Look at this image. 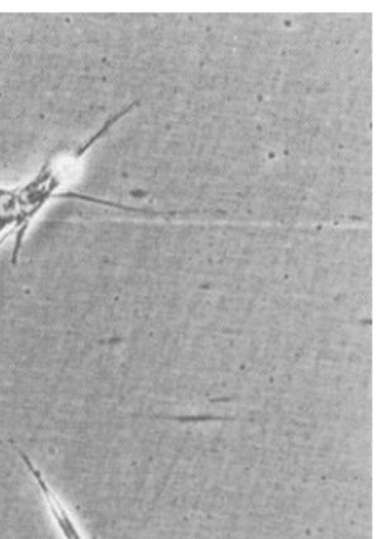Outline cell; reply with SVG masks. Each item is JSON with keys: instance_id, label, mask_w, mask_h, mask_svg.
Wrapping results in <instances>:
<instances>
[{"instance_id": "cell-1", "label": "cell", "mask_w": 383, "mask_h": 539, "mask_svg": "<svg viewBox=\"0 0 383 539\" xmlns=\"http://www.w3.org/2000/svg\"><path fill=\"white\" fill-rule=\"evenodd\" d=\"M106 135L107 128L103 127L80 143L54 152L36 174L22 185L0 187V250L12 237V265L19 260L33 223L54 200L76 199L93 203V197L65 192V188L76 177L83 158Z\"/></svg>"}, {"instance_id": "cell-2", "label": "cell", "mask_w": 383, "mask_h": 539, "mask_svg": "<svg viewBox=\"0 0 383 539\" xmlns=\"http://www.w3.org/2000/svg\"><path fill=\"white\" fill-rule=\"evenodd\" d=\"M15 450L19 454L20 461L27 467L28 474H31L36 488L39 489L42 498H43L44 504L47 505L49 515L51 516V520L56 524L57 532H59L62 539H87L85 534L79 527L77 521L71 515L68 507H66L60 497L57 496V493L53 490V488L50 486L47 478L42 474L39 467L35 466V463L19 447L15 446Z\"/></svg>"}, {"instance_id": "cell-3", "label": "cell", "mask_w": 383, "mask_h": 539, "mask_svg": "<svg viewBox=\"0 0 383 539\" xmlns=\"http://www.w3.org/2000/svg\"><path fill=\"white\" fill-rule=\"evenodd\" d=\"M130 111H131V108L126 107L122 112H118V114H115L114 116L111 117V119H108L106 120L105 124L103 125V127L107 128V133L110 132L112 127H114V125L116 123H118L119 120L122 119L125 115L128 114V112H130ZM91 204H99V206L110 207V208H112V206H114V204H112L111 202H107V200L97 199V198H94V197H93V203H91Z\"/></svg>"}]
</instances>
